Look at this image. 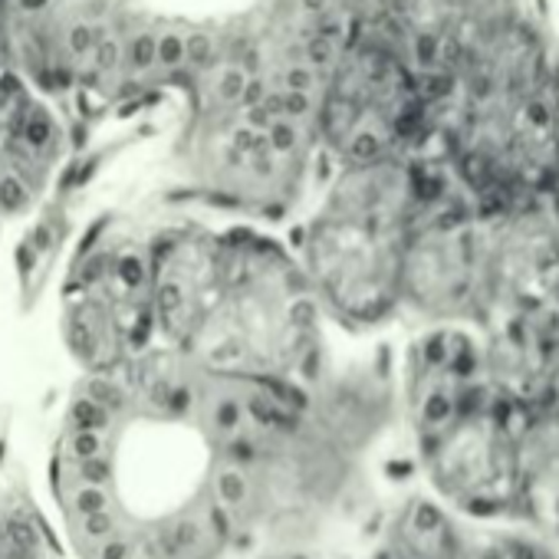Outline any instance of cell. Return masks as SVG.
Instances as JSON below:
<instances>
[{"instance_id": "cell-7", "label": "cell", "mask_w": 559, "mask_h": 559, "mask_svg": "<svg viewBox=\"0 0 559 559\" xmlns=\"http://www.w3.org/2000/svg\"><path fill=\"white\" fill-rule=\"evenodd\" d=\"M474 533L435 497H408L382 530L379 559H464Z\"/></svg>"}, {"instance_id": "cell-4", "label": "cell", "mask_w": 559, "mask_h": 559, "mask_svg": "<svg viewBox=\"0 0 559 559\" xmlns=\"http://www.w3.org/2000/svg\"><path fill=\"white\" fill-rule=\"evenodd\" d=\"M425 211L421 165L343 168L290 247L326 323L372 333L399 317L405 253Z\"/></svg>"}, {"instance_id": "cell-8", "label": "cell", "mask_w": 559, "mask_h": 559, "mask_svg": "<svg viewBox=\"0 0 559 559\" xmlns=\"http://www.w3.org/2000/svg\"><path fill=\"white\" fill-rule=\"evenodd\" d=\"M60 536L31 497L27 480L0 467V559H60Z\"/></svg>"}, {"instance_id": "cell-6", "label": "cell", "mask_w": 559, "mask_h": 559, "mask_svg": "<svg viewBox=\"0 0 559 559\" xmlns=\"http://www.w3.org/2000/svg\"><path fill=\"white\" fill-rule=\"evenodd\" d=\"M559 549V412L520 415L516 523Z\"/></svg>"}, {"instance_id": "cell-14", "label": "cell", "mask_w": 559, "mask_h": 559, "mask_svg": "<svg viewBox=\"0 0 559 559\" xmlns=\"http://www.w3.org/2000/svg\"><path fill=\"white\" fill-rule=\"evenodd\" d=\"M415 50H418V63H421V67H435V63H438V50H441V47H438L435 37H421Z\"/></svg>"}, {"instance_id": "cell-10", "label": "cell", "mask_w": 559, "mask_h": 559, "mask_svg": "<svg viewBox=\"0 0 559 559\" xmlns=\"http://www.w3.org/2000/svg\"><path fill=\"white\" fill-rule=\"evenodd\" d=\"M211 53H214V44H211V37H204V34H194V37H188V40H185V60H188V63L201 67V63H207V60H211Z\"/></svg>"}, {"instance_id": "cell-5", "label": "cell", "mask_w": 559, "mask_h": 559, "mask_svg": "<svg viewBox=\"0 0 559 559\" xmlns=\"http://www.w3.org/2000/svg\"><path fill=\"white\" fill-rule=\"evenodd\" d=\"M148 234L93 227L67 263L60 333L83 376L116 372L155 346Z\"/></svg>"}, {"instance_id": "cell-3", "label": "cell", "mask_w": 559, "mask_h": 559, "mask_svg": "<svg viewBox=\"0 0 559 559\" xmlns=\"http://www.w3.org/2000/svg\"><path fill=\"white\" fill-rule=\"evenodd\" d=\"M399 399L435 500L467 520L516 523L520 412L493 389L480 336L421 330L405 353Z\"/></svg>"}, {"instance_id": "cell-9", "label": "cell", "mask_w": 559, "mask_h": 559, "mask_svg": "<svg viewBox=\"0 0 559 559\" xmlns=\"http://www.w3.org/2000/svg\"><path fill=\"white\" fill-rule=\"evenodd\" d=\"M464 559H559V549L536 536L526 526L490 530L484 536H471Z\"/></svg>"}, {"instance_id": "cell-13", "label": "cell", "mask_w": 559, "mask_h": 559, "mask_svg": "<svg viewBox=\"0 0 559 559\" xmlns=\"http://www.w3.org/2000/svg\"><path fill=\"white\" fill-rule=\"evenodd\" d=\"M307 53H310V63H313V67H326V63L333 60V47H330V40H326V37L310 40Z\"/></svg>"}, {"instance_id": "cell-1", "label": "cell", "mask_w": 559, "mask_h": 559, "mask_svg": "<svg viewBox=\"0 0 559 559\" xmlns=\"http://www.w3.org/2000/svg\"><path fill=\"white\" fill-rule=\"evenodd\" d=\"M224 379L148 346L83 376L50 448L60 543L76 559H224Z\"/></svg>"}, {"instance_id": "cell-2", "label": "cell", "mask_w": 559, "mask_h": 559, "mask_svg": "<svg viewBox=\"0 0 559 559\" xmlns=\"http://www.w3.org/2000/svg\"><path fill=\"white\" fill-rule=\"evenodd\" d=\"M155 346L201 372L313 392L330 372L326 317L287 243L253 227L148 234Z\"/></svg>"}, {"instance_id": "cell-11", "label": "cell", "mask_w": 559, "mask_h": 559, "mask_svg": "<svg viewBox=\"0 0 559 559\" xmlns=\"http://www.w3.org/2000/svg\"><path fill=\"white\" fill-rule=\"evenodd\" d=\"M155 60H162L165 67H178L185 60V40L178 37H162L155 44Z\"/></svg>"}, {"instance_id": "cell-15", "label": "cell", "mask_w": 559, "mask_h": 559, "mask_svg": "<svg viewBox=\"0 0 559 559\" xmlns=\"http://www.w3.org/2000/svg\"><path fill=\"white\" fill-rule=\"evenodd\" d=\"M304 4H307V11H323L326 0H304Z\"/></svg>"}, {"instance_id": "cell-12", "label": "cell", "mask_w": 559, "mask_h": 559, "mask_svg": "<svg viewBox=\"0 0 559 559\" xmlns=\"http://www.w3.org/2000/svg\"><path fill=\"white\" fill-rule=\"evenodd\" d=\"M152 60H155V40L152 37H139L132 44V63L135 67H148Z\"/></svg>"}]
</instances>
